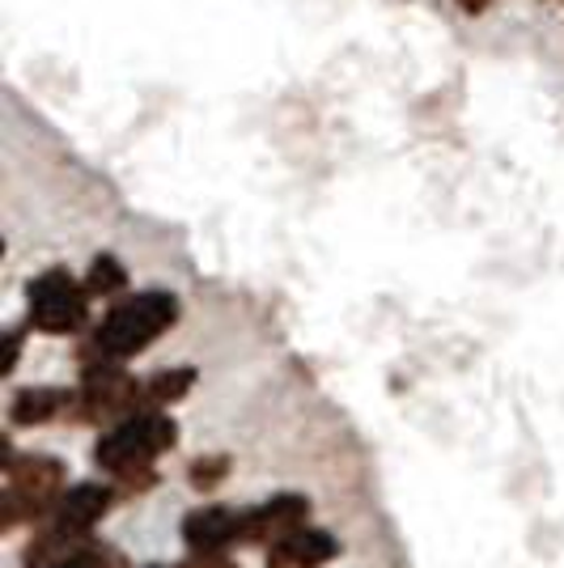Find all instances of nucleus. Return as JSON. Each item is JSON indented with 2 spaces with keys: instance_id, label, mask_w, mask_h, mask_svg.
<instances>
[{
  "instance_id": "13",
  "label": "nucleus",
  "mask_w": 564,
  "mask_h": 568,
  "mask_svg": "<svg viewBox=\"0 0 564 568\" xmlns=\"http://www.w3.org/2000/svg\"><path fill=\"white\" fill-rule=\"evenodd\" d=\"M51 568H98V544H94V539H90V544H81L72 556L56 560Z\"/></svg>"
},
{
  "instance_id": "16",
  "label": "nucleus",
  "mask_w": 564,
  "mask_h": 568,
  "mask_svg": "<svg viewBox=\"0 0 564 568\" xmlns=\"http://www.w3.org/2000/svg\"><path fill=\"white\" fill-rule=\"evenodd\" d=\"M489 4H493V0H459V9H463V13H484Z\"/></svg>"
},
{
  "instance_id": "14",
  "label": "nucleus",
  "mask_w": 564,
  "mask_h": 568,
  "mask_svg": "<svg viewBox=\"0 0 564 568\" xmlns=\"http://www.w3.org/2000/svg\"><path fill=\"white\" fill-rule=\"evenodd\" d=\"M179 568H234V560H230L225 551H209V556H195V551H191Z\"/></svg>"
},
{
  "instance_id": "11",
  "label": "nucleus",
  "mask_w": 564,
  "mask_h": 568,
  "mask_svg": "<svg viewBox=\"0 0 564 568\" xmlns=\"http://www.w3.org/2000/svg\"><path fill=\"white\" fill-rule=\"evenodd\" d=\"M123 284H128V272H123V263H119L115 255H98V260L90 263V272H85L90 297H115Z\"/></svg>"
},
{
  "instance_id": "2",
  "label": "nucleus",
  "mask_w": 564,
  "mask_h": 568,
  "mask_svg": "<svg viewBox=\"0 0 564 568\" xmlns=\"http://www.w3.org/2000/svg\"><path fill=\"white\" fill-rule=\"evenodd\" d=\"M179 437V425L165 412H141L119 420L111 433H102V442L94 446V463L107 475H128L153 467V458H162Z\"/></svg>"
},
{
  "instance_id": "12",
  "label": "nucleus",
  "mask_w": 564,
  "mask_h": 568,
  "mask_svg": "<svg viewBox=\"0 0 564 568\" xmlns=\"http://www.w3.org/2000/svg\"><path fill=\"white\" fill-rule=\"evenodd\" d=\"M225 475H230V458H225V454H204V458H195V463L188 467L191 488H200V493L216 488Z\"/></svg>"
},
{
  "instance_id": "15",
  "label": "nucleus",
  "mask_w": 564,
  "mask_h": 568,
  "mask_svg": "<svg viewBox=\"0 0 564 568\" xmlns=\"http://www.w3.org/2000/svg\"><path fill=\"white\" fill-rule=\"evenodd\" d=\"M18 353H22V335L9 332V361H4V369H13V365H18Z\"/></svg>"
},
{
  "instance_id": "9",
  "label": "nucleus",
  "mask_w": 564,
  "mask_h": 568,
  "mask_svg": "<svg viewBox=\"0 0 564 568\" xmlns=\"http://www.w3.org/2000/svg\"><path fill=\"white\" fill-rule=\"evenodd\" d=\"M72 399H77V390H64V386H30V390H22V395L13 399L9 420L22 428L48 425L56 416H69Z\"/></svg>"
},
{
  "instance_id": "7",
  "label": "nucleus",
  "mask_w": 564,
  "mask_h": 568,
  "mask_svg": "<svg viewBox=\"0 0 564 568\" xmlns=\"http://www.w3.org/2000/svg\"><path fill=\"white\" fill-rule=\"evenodd\" d=\"M183 544L195 556H209V551H230L234 544H242V514L230 505H204V509H191L183 518Z\"/></svg>"
},
{
  "instance_id": "4",
  "label": "nucleus",
  "mask_w": 564,
  "mask_h": 568,
  "mask_svg": "<svg viewBox=\"0 0 564 568\" xmlns=\"http://www.w3.org/2000/svg\"><path fill=\"white\" fill-rule=\"evenodd\" d=\"M30 323L48 335H77L90 323V288L64 267H51L30 284Z\"/></svg>"
},
{
  "instance_id": "6",
  "label": "nucleus",
  "mask_w": 564,
  "mask_h": 568,
  "mask_svg": "<svg viewBox=\"0 0 564 568\" xmlns=\"http://www.w3.org/2000/svg\"><path fill=\"white\" fill-rule=\"evenodd\" d=\"M115 500H119V493L111 484H77V488H69V493L60 497V505H56V514H51L48 521L60 535H69L72 544H85L90 530L111 514Z\"/></svg>"
},
{
  "instance_id": "8",
  "label": "nucleus",
  "mask_w": 564,
  "mask_h": 568,
  "mask_svg": "<svg viewBox=\"0 0 564 568\" xmlns=\"http://www.w3.org/2000/svg\"><path fill=\"white\" fill-rule=\"evenodd\" d=\"M340 551V544L331 539L328 530H298V535H289L281 544L268 547V568H323Z\"/></svg>"
},
{
  "instance_id": "17",
  "label": "nucleus",
  "mask_w": 564,
  "mask_h": 568,
  "mask_svg": "<svg viewBox=\"0 0 564 568\" xmlns=\"http://www.w3.org/2000/svg\"><path fill=\"white\" fill-rule=\"evenodd\" d=\"M149 568H165V565H149Z\"/></svg>"
},
{
  "instance_id": "1",
  "label": "nucleus",
  "mask_w": 564,
  "mask_h": 568,
  "mask_svg": "<svg viewBox=\"0 0 564 568\" xmlns=\"http://www.w3.org/2000/svg\"><path fill=\"white\" fill-rule=\"evenodd\" d=\"M179 323V297L170 293H137L128 302L107 310V318L94 327V335L85 339L81 361L94 365V361H128V356L144 353L158 335H165Z\"/></svg>"
},
{
  "instance_id": "3",
  "label": "nucleus",
  "mask_w": 564,
  "mask_h": 568,
  "mask_svg": "<svg viewBox=\"0 0 564 568\" xmlns=\"http://www.w3.org/2000/svg\"><path fill=\"white\" fill-rule=\"evenodd\" d=\"M144 412V382H137L115 361H94L81 369V386L69 416L77 425H102V420H128Z\"/></svg>"
},
{
  "instance_id": "5",
  "label": "nucleus",
  "mask_w": 564,
  "mask_h": 568,
  "mask_svg": "<svg viewBox=\"0 0 564 568\" xmlns=\"http://www.w3.org/2000/svg\"><path fill=\"white\" fill-rule=\"evenodd\" d=\"M310 521V500L298 497V493H281V497L263 500L255 509H242V544L255 547H272L306 530Z\"/></svg>"
},
{
  "instance_id": "10",
  "label": "nucleus",
  "mask_w": 564,
  "mask_h": 568,
  "mask_svg": "<svg viewBox=\"0 0 564 568\" xmlns=\"http://www.w3.org/2000/svg\"><path fill=\"white\" fill-rule=\"evenodd\" d=\"M195 386V369H162L144 382V412H158V407H170L179 403Z\"/></svg>"
}]
</instances>
